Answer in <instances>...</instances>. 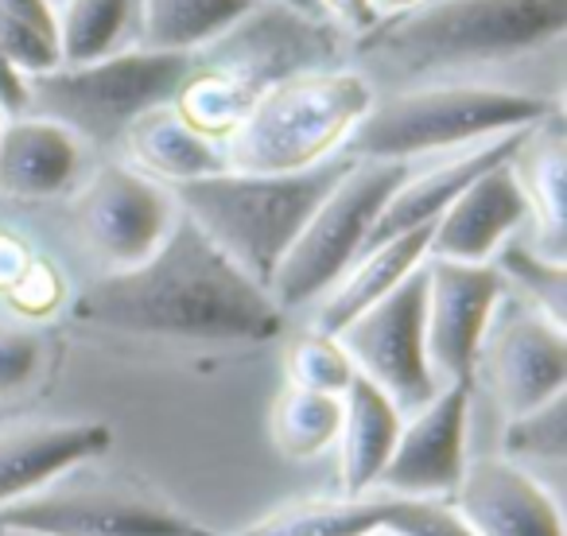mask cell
Instances as JSON below:
<instances>
[{
  "label": "cell",
  "instance_id": "obj_1",
  "mask_svg": "<svg viewBox=\"0 0 567 536\" xmlns=\"http://www.w3.org/2000/svg\"><path fill=\"white\" fill-rule=\"evenodd\" d=\"M79 323L136 339L268 342L284 331V311L249 280L187 214L148 260L105 272L74 300Z\"/></svg>",
  "mask_w": 567,
  "mask_h": 536
},
{
  "label": "cell",
  "instance_id": "obj_2",
  "mask_svg": "<svg viewBox=\"0 0 567 536\" xmlns=\"http://www.w3.org/2000/svg\"><path fill=\"white\" fill-rule=\"evenodd\" d=\"M567 0H427L358 35V59L416 82L435 71L517 59L559 43Z\"/></svg>",
  "mask_w": 567,
  "mask_h": 536
},
{
  "label": "cell",
  "instance_id": "obj_3",
  "mask_svg": "<svg viewBox=\"0 0 567 536\" xmlns=\"http://www.w3.org/2000/svg\"><path fill=\"white\" fill-rule=\"evenodd\" d=\"M354 156L323 159L308 172L284 175H249V172H218L206 179H190L172 187L179 210L241 268L245 277L268 288L272 272L280 268L284 252L292 249L303 221L319 206V198L334 187Z\"/></svg>",
  "mask_w": 567,
  "mask_h": 536
},
{
  "label": "cell",
  "instance_id": "obj_4",
  "mask_svg": "<svg viewBox=\"0 0 567 536\" xmlns=\"http://www.w3.org/2000/svg\"><path fill=\"white\" fill-rule=\"evenodd\" d=\"M378 86L354 66L303 71L268 86L241 125L221 141L229 172H308L347 148L358 121L373 110Z\"/></svg>",
  "mask_w": 567,
  "mask_h": 536
},
{
  "label": "cell",
  "instance_id": "obj_5",
  "mask_svg": "<svg viewBox=\"0 0 567 536\" xmlns=\"http://www.w3.org/2000/svg\"><path fill=\"white\" fill-rule=\"evenodd\" d=\"M551 113L556 105L520 90L432 82V86H409L373 102L342 152L354 159L416 164L435 152H458L517 128H533Z\"/></svg>",
  "mask_w": 567,
  "mask_h": 536
},
{
  "label": "cell",
  "instance_id": "obj_6",
  "mask_svg": "<svg viewBox=\"0 0 567 536\" xmlns=\"http://www.w3.org/2000/svg\"><path fill=\"white\" fill-rule=\"evenodd\" d=\"M190 55L125 48L117 55L79 66H55L28 79V110L74 133L82 144L125 141L128 125L156 105H167L179 90Z\"/></svg>",
  "mask_w": 567,
  "mask_h": 536
},
{
  "label": "cell",
  "instance_id": "obj_7",
  "mask_svg": "<svg viewBox=\"0 0 567 536\" xmlns=\"http://www.w3.org/2000/svg\"><path fill=\"white\" fill-rule=\"evenodd\" d=\"M409 172L412 164H396V159H354L334 179V187L319 198L300 237L268 280V296L276 300V308H311L347 272L350 260L370 241V229L385 210L389 195L401 187Z\"/></svg>",
  "mask_w": 567,
  "mask_h": 536
},
{
  "label": "cell",
  "instance_id": "obj_8",
  "mask_svg": "<svg viewBox=\"0 0 567 536\" xmlns=\"http://www.w3.org/2000/svg\"><path fill=\"white\" fill-rule=\"evenodd\" d=\"M0 528L24 536H214L164 494L125 474H97L86 463L0 505Z\"/></svg>",
  "mask_w": 567,
  "mask_h": 536
},
{
  "label": "cell",
  "instance_id": "obj_9",
  "mask_svg": "<svg viewBox=\"0 0 567 536\" xmlns=\"http://www.w3.org/2000/svg\"><path fill=\"white\" fill-rule=\"evenodd\" d=\"M342 55H347L342 32L331 20L308 17L276 0H257L218 40L198 48L190 63L218 71L245 94L260 97L268 86L292 74L342 66Z\"/></svg>",
  "mask_w": 567,
  "mask_h": 536
},
{
  "label": "cell",
  "instance_id": "obj_10",
  "mask_svg": "<svg viewBox=\"0 0 567 536\" xmlns=\"http://www.w3.org/2000/svg\"><path fill=\"white\" fill-rule=\"evenodd\" d=\"M505 420L548 404L567 389V327L520 296L502 292L474 358V378Z\"/></svg>",
  "mask_w": 567,
  "mask_h": 536
},
{
  "label": "cell",
  "instance_id": "obj_11",
  "mask_svg": "<svg viewBox=\"0 0 567 536\" xmlns=\"http://www.w3.org/2000/svg\"><path fill=\"white\" fill-rule=\"evenodd\" d=\"M427 260V257H424ZM334 339L354 362V373L381 389L409 416L440 393V378L427 362L424 331V265L389 296L354 316Z\"/></svg>",
  "mask_w": 567,
  "mask_h": 536
},
{
  "label": "cell",
  "instance_id": "obj_12",
  "mask_svg": "<svg viewBox=\"0 0 567 536\" xmlns=\"http://www.w3.org/2000/svg\"><path fill=\"white\" fill-rule=\"evenodd\" d=\"M179 218L172 187L148 179L128 164H110L79 187L71 203V226L90 257L110 272L148 260Z\"/></svg>",
  "mask_w": 567,
  "mask_h": 536
},
{
  "label": "cell",
  "instance_id": "obj_13",
  "mask_svg": "<svg viewBox=\"0 0 567 536\" xmlns=\"http://www.w3.org/2000/svg\"><path fill=\"white\" fill-rule=\"evenodd\" d=\"M505 292L502 272L494 260H424V331H427V362L440 385L474 378V358ZM474 385V381H471Z\"/></svg>",
  "mask_w": 567,
  "mask_h": 536
},
{
  "label": "cell",
  "instance_id": "obj_14",
  "mask_svg": "<svg viewBox=\"0 0 567 536\" xmlns=\"http://www.w3.org/2000/svg\"><path fill=\"white\" fill-rule=\"evenodd\" d=\"M471 381L443 385L427 404L409 412L393 443L378 494L385 497H440L455 494L466 471V427H471Z\"/></svg>",
  "mask_w": 567,
  "mask_h": 536
},
{
  "label": "cell",
  "instance_id": "obj_15",
  "mask_svg": "<svg viewBox=\"0 0 567 536\" xmlns=\"http://www.w3.org/2000/svg\"><path fill=\"white\" fill-rule=\"evenodd\" d=\"M447 502L478 536H564L551 486L505 455L466 463Z\"/></svg>",
  "mask_w": 567,
  "mask_h": 536
},
{
  "label": "cell",
  "instance_id": "obj_16",
  "mask_svg": "<svg viewBox=\"0 0 567 536\" xmlns=\"http://www.w3.org/2000/svg\"><path fill=\"white\" fill-rule=\"evenodd\" d=\"M528 226V203L520 195L517 179H513L509 159L494 164L482 172L440 218L432 221V245L427 257H447V260H494L517 229Z\"/></svg>",
  "mask_w": 567,
  "mask_h": 536
},
{
  "label": "cell",
  "instance_id": "obj_17",
  "mask_svg": "<svg viewBox=\"0 0 567 536\" xmlns=\"http://www.w3.org/2000/svg\"><path fill=\"white\" fill-rule=\"evenodd\" d=\"M525 133L528 128H517V133H505V136H494V141L471 144V148H458V152H451L447 159H440V164L424 167V172H416V164H412V172L404 175V183L389 195L385 210L378 214V221H373V229H370V241L365 245L385 241V237L404 234V229L432 226V221L440 218V214L447 210V206L455 203L482 172L513 159V152L520 148Z\"/></svg>",
  "mask_w": 567,
  "mask_h": 536
},
{
  "label": "cell",
  "instance_id": "obj_18",
  "mask_svg": "<svg viewBox=\"0 0 567 536\" xmlns=\"http://www.w3.org/2000/svg\"><path fill=\"white\" fill-rule=\"evenodd\" d=\"M110 447V427L97 420H43L0 432V505L43 489L51 478Z\"/></svg>",
  "mask_w": 567,
  "mask_h": 536
},
{
  "label": "cell",
  "instance_id": "obj_19",
  "mask_svg": "<svg viewBox=\"0 0 567 536\" xmlns=\"http://www.w3.org/2000/svg\"><path fill=\"white\" fill-rule=\"evenodd\" d=\"M82 141L35 113H17L0 125V195L20 203L55 198L79 183Z\"/></svg>",
  "mask_w": 567,
  "mask_h": 536
},
{
  "label": "cell",
  "instance_id": "obj_20",
  "mask_svg": "<svg viewBox=\"0 0 567 536\" xmlns=\"http://www.w3.org/2000/svg\"><path fill=\"white\" fill-rule=\"evenodd\" d=\"M427 245H432V226L404 229L385 241H373L350 260V268L327 288L316 300V316L311 327L327 334H339L342 327L354 316H362L370 303H378L381 296H389L404 277H412L427 257Z\"/></svg>",
  "mask_w": 567,
  "mask_h": 536
},
{
  "label": "cell",
  "instance_id": "obj_21",
  "mask_svg": "<svg viewBox=\"0 0 567 536\" xmlns=\"http://www.w3.org/2000/svg\"><path fill=\"white\" fill-rule=\"evenodd\" d=\"M128 167H136L148 179L164 183V187H179L190 179H206V175L226 172V152L218 141L203 136L190 128L187 121L175 113V105H156L144 117H136L125 133Z\"/></svg>",
  "mask_w": 567,
  "mask_h": 536
},
{
  "label": "cell",
  "instance_id": "obj_22",
  "mask_svg": "<svg viewBox=\"0 0 567 536\" xmlns=\"http://www.w3.org/2000/svg\"><path fill=\"white\" fill-rule=\"evenodd\" d=\"M404 412L381 393L373 381L354 373L342 393V424H339V486L342 494H373L378 474L385 471L393 443L401 435Z\"/></svg>",
  "mask_w": 567,
  "mask_h": 536
},
{
  "label": "cell",
  "instance_id": "obj_23",
  "mask_svg": "<svg viewBox=\"0 0 567 536\" xmlns=\"http://www.w3.org/2000/svg\"><path fill=\"white\" fill-rule=\"evenodd\" d=\"M513 179L528 203V221H533V249L564 260V167L567 144L559 113L533 125L520 141V148L509 159Z\"/></svg>",
  "mask_w": 567,
  "mask_h": 536
},
{
  "label": "cell",
  "instance_id": "obj_24",
  "mask_svg": "<svg viewBox=\"0 0 567 536\" xmlns=\"http://www.w3.org/2000/svg\"><path fill=\"white\" fill-rule=\"evenodd\" d=\"M257 0H136V48L195 55Z\"/></svg>",
  "mask_w": 567,
  "mask_h": 536
},
{
  "label": "cell",
  "instance_id": "obj_25",
  "mask_svg": "<svg viewBox=\"0 0 567 536\" xmlns=\"http://www.w3.org/2000/svg\"><path fill=\"white\" fill-rule=\"evenodd\" d=\"M385 494H339V497H303L265 513L237 536H365L385 525Z\"/></svg>",
  "mask_w": 567,
  "mask_h": 536
},
{
  "label": "cell",
  "instance_id": "obj_26",
  "mask_svg": "<svg viewBox=\"0 0 567 536\" xmlns=\"http://www.w3.org/2000/svg\"><path fill=\"white\" fill-rule=\"evenodd\" d=\"M133 40L136 48V0H63L59 4V66L94 63L117 55Z\"/></svg>",
  "mask_w": 567,
  "mask_h": 536
},
{
  "label": "cell",
  "instance_id": "obj_27",
  "mask_svg": "<svg viewBox=\"0 0 567 536\" xmlns=\"http://www.w3.org/2000/svg\"><path fill=\"white\" fill-rule=\"evenodd\" d=\"M342 424V396L316 393V389L284 385L272 404V443L284 458L311 463L334 447Z\"/></svg>",
  "mask_w": 567,
  "mask_h": 536
},
{
  "label": "cell",
  "instance_id": "obj_28",
  "mask_svg": "<svg viewBox=\"0 0 567 536\" xmlns=\"http://www.w3.org/2000/svg\"><path fill=\"white\" fill-rule=\"evenodd\" d=\"M0 51L24 79L55 71L59 59V9L51 0H0Z\"/></svg>",
  "mask_w": 567,
  "mask_h": 536
},
{
  "label": "cell",
  "instance_id": "obj_29",
  "mask_svg": "<svg viewBox=\"0 0 567 536\" xmlns=\"http://www.w3.org/2000/svg\"><path fill=\"white\" fill-rule=\"evenodd\" d=\"M494 268L502 272L505 292L520 296L525 303H533L536 311H544L548 319L567 327V265L548 252L533 249L528 241H509L494 252Z\"/></svg>",
  "mask_w": 567,
  "mask_h": 536
},
{
  "label": "cell",
  "instance_id": "obj_30",
  "mask_svg": "<svg viewBox=\"0 0 567 536\" xmlns=\"http://www.w3.org/2000/svg\"><path fill=\"white\" fill-rule=\"evenodd\" d=\"M502 455L525 466L540 478V471L559 474L567 463V393L551 396L548 404L525 412V416L505 420ZM544 482V478H540Z\"/></svg>",
  "mask_w": 567,
  "mask_h": 536
},
{
  "label": "cell",
  "instance_id": "obj_31",
  "mask_svg": "<svg viewBox=\"0 0 567 536\" xmlns=\"http://www.w3.org/2000/svg\"><path fill=\"white\" fill-rule=\"evenodd\" d=\"M284 365H288V385L316 389V393L342 396L354 381V362L342 350V342L334 334L319 331V327H308L288 342Z\"/></svg>",
  "mask_w": 567,
  "mask_h": 536
},
{
  "label": "cell",
  "instance_id": "obj_32",
  "mask_svg": "<svg viewBox=\"0 0 567 536\" xmlns=\"http://www.w3.org/2000/svg\"><path fill=\"white\" fill-rule=\"evenodd\" d=\"M385 528L401 536H478L440 497H389Z\"/></svg>",
  "mask_w": 567,
  "mask_h": 536
},
{
  "label": "cell",
  "instance_id": "obj_33",
  "mask_svg": "<svg viewBox=\"0 0 567 536\" xmlns=\"http://www.w3.org/2000/svg\"><path fill=\"white\" fill-rule=\"evenodd\" d=\"M43 365V339L32 327L0 323V396L32 385Z\"/></svg>",
  "mask_w": 567,
  "mask_h": 536
},
{
  "label": "cell",
  "instance_id": "obj_34",
  "mask_svg": "<svg viewBox=\"0 0 567 536\" xmlns=\"http://www.w3.org/2000/svg\"><path fill=\"white\" fill-rule=\"evenodd\" d=\"M4 300H9L20 316H32V319L51 316V311L63 303V280H59L55 265L43 257H32V265L20 272V280L4 292Z\"/></svg>",
  "mask_w": 567,
  "mask_h": 536
},
{
  "label": "cell",
  "instance_id": "obj_35",
  "mask_svg": "<svg viewBox=\"0 0 567 536\" xmlns=\"http://www.w3.org/2000/svg\"><path fill=\"white\" fill-rule=\"evenodd\" d=\"M316 9L342 35H365L381 20L378 9H373V0H316Z\"/></svg>",
  "mask_w": 567,
  "mask_h": 536
},
{
  "label": "cell",
  "instance_id": "obj_36",
  "mask_svg": "<svg viewBox=\"0 0 567 536\" xmlns=\"http://www.w3.org/2000/svg\"><path fill=\"white\" fill-rule=\"evenodd\" d=\"M0 110H4V117H17L28 110V79L4 51H0Z\"/></svg>",
  "mask_w": 567,
  "mask_h": 536
},
{
  "label": "cell",
  "instance_id": "obj_37",
  "mask_svg": "<svg viewBox=\"0 0 567 536\" xmlns=\"http://www.w3.org/2000/svg\"><path fill=\"white\" fill-rule=\"evenodd\" d=\"M32 257H35V252L28 249V245L20 241L17 234H0V296L17 285L20 272L32 265Z\"/></svg>",
  "mask_w": 567,
  "mask_h": 536
},
{
  "label": "cell",
  "instance_id": "obj_38",
  "mask_svg": "<svg viewBox=\"0 0 567 536\" xmlns=\"http://www.w3.org/2000/svg\"><path fill=\"white\" fill-rule=\"evenodd\" d=\"M420 4H427V0H373V9H378V17H401V12H412L420 9Z\"/></svg>",
  "mask_w": 567,
  "mask_h": 536
},
{
  "label": "cell",
  "instance_id": "obj_39",
  "mask_svg": "<svg viewBox=\"0 0 567 536\" xmlns=\"http://www.w3.org/2000/svg\"><path fill=\"white\" fill-rule=\"evenodd\" d=\"M276 4H288V9H296V12H308V17H319L316 0H276Z\"/></svg>",
  "mask_w": 567,
  "mask_h": 536
},
{
  "label": "cell",
  "instance_id": "obj_40",
  "mask_svg": "<svg viewBox=\"0 0 567 536\" xmlns=\"http://www.w3.org/2000/svg\"><path fill=\"white\" fill-rule=\"evenodd\" d=\"M365 536H401V533H393V528L381 525V528H373V533H365Z\"/></svg>",
  "mask_w": 567,
  "mask_h": 536
},
{
  "label": "cell",
  "instance_id": "obj_41",
  "mask_svg": "<svg viewBox=\"0 0 567 536\" xmlns=\"http://www.w3.org/2000/svg\"><path fill=\"white\" fill-rule=\"evenodd\" d=\"M0 536H24V533H9V528H0Z\"/></svg>",
  "mask_w": 567,
  "mask_h": 536
},
{
  "label": "cell",
  "instance_id": "obj_42",
  "mask_svg": "<svg viewBox=\"0 0 567 536\" xmlns=\"http://www.w3.org/2000/svg\"><path fill=\"white\" fill-rule=\"evenodd\" d=\"M0 125H4V110H0Z\"/></svg>",
  "mask_w": 567,
  "mask_h": 536
},
{
  "label": "cell",
  "instance_id": "obj_43",
  "mask_svg": "<svg viewBox=\"0 0 567 536\" xmlns=\"http://www.w3.org/2000/svg\"><path fill=\"white\" fill-rule=\"evenodd\" d=\"M51 4H55V9H59V4H63V0H51Z\"/></svg>",
  "mask_w": 567,
  "mask_h": 536
}]
</instances>
